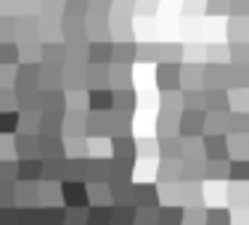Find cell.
Instances as JSON below:
<instances>
[{
    "label": "cell",
    "instance_id": "cell-1",
    "mask_svg": "<svg viewBox=\"0 0 249 225\" xmlns=\"http://www.w3.org/2000/svg\"><path fill=\"white\" fill-rule=\"evenodd\" d=\"M157 85L162 93H175L180 87V64L162 61L157 67Z\"/></svg>",
    "mask_w": 249,
    "mask_h": 225
},
{
    "label": "cell",
    "instance_id": "cell-2",
    "mask_svg": "<svg viewBox=\"0 0 249 225\" xmlns=\"http://www.w3.org/2000/svg\"><path fill=\"white\" fill-rule=\"evenodd\" d=\"M88 109L96 111V114H109L114 111V90L111 87H98V90H88Z\"/></svg>",
    "mask_w": 249,
    "mask_h": 225
},
{
    "label": "cell",
    "instance_id": "cell-3",
    "mask_svg": "<svg viewBox=\"0 0 249 225\" xmlns=\"http://www.w3.org/2000/svg\"><path fill=\"white\" fill-rule=\"evenodd\" d=\"M88 64L96 67H111L114 64V43L111 40H98L88 45Z\"/></svg>",
    "mask_w": 249,
    "mask_h": 225
},
{
    "label": "cell",
    "instance_id": "cell-4",
    "mask_svg": "<svg viewBox=\"0 0 249 225\" xmlns=\"http://www.w3.org/2000/svg\"><path fill=\"white\" fill-rule=\"evenodd\" d=\"M207 122V114L204 111H194V109H186L180 114V122H178V127H180V135H199L201 127H204Z\"/></svg>",
    "mask_w": 249,
    "mask_h": 225
},
{
    "label": "cell",
    "instance_id": "cell-5",
    "mask_svg": "<svg viewBox=\"0 0 249 225\" xmlns=\"http://www.w3.org/2000/svg\"><path fill=\"white\" fill-rule=\"evenodd\" d=\"M135 90L133 87H124V90H114V111L122 117H133L135 111Z\"/></svg>",
    "mask_w": 249,
    "mask_h": 225
},
{
    "label": "cell",
    "instance_id": "cell-6",
    "mask_svg": "<svg viewBox=\"0 0 249 225\" xmlns=\"http://www.w3.org/2000/svg\"><path fill=\"white\" fill-rule=\"evenodd\" d=\"M135 56H138V45H135L133 40L114 43V64H124V67H130V64L135 61Z\"/></svg>",
    "mask_w": 249,
    "mask_h": 225
},
{
    "label": "cell",
    "instance_id": "cell-7",
    "mask_svg": "<svg viewBox=\"0 0 249 225\" xmlns=\"http://www.w3.org/2000/svg\"><path fill=\"white\" fill-rule=\"evenodd\" d=\"M228 37L231 43H249V19L228 16Z\"/></svg>",
    "mask_w": 249,
    "mask_h": 225
},
{
    "label": "cell",
    "instance_id": "cell-8",
    "mask_svg": "<svg viewBox=\"0 0 249 225\" xmlns=\"http://www.w3.org/2000/svg\"><path fill=\"white\" fill-rule=\"evenodd\" d=\"M114 156H117V162L120 164H133V159H135V143H133V138H114Z\"/></svg>",
    "mask_w": 249,
    "mask_h": 225
},
{
    "label": "cell",
    "instance_id": "cell-9",
    "mask_svg": "<svg viewBox=\"0 0 249 225\" xmlns=\"http://www.w3.org/2000/svg\"><path fill=\"white\" fill-rule=\"evenodd\" d=\"M204 151L210 159H223L225 151H228V140L225 135H207L204 138Z\"/></svg>",
    "mask_w": 249,
    "mask_h": 225
},
{
    "label": "cell",
    "instance_id": "cell-10",
    "mask_svg": "<svg viewBox=\"0 0 249 225\" xmlns=\"http://www.w3.org/2000/svg\"><path fill=\"white\" fill-rule=\"evenodd\" d=\"M19 45L16 40L11 43H0V67H19Z\"/></svg>",
    "mask_w": 249,
    "mask_h": 225
},
{
    "label": "cell",
    "instance_id": "cell-11",
    "mask_svg": "<svg viewBox=\"0 0 249 225\" xmlns=\"http://www.w3.org/2000/svg\"><path fill=\"white\" fill-rule=\"evenodd\" d=\"M88 11H90V0H64V16H72V19H88Z\"/></svg>",
    "mask_w": 249,
    "mask_h": 225
},
{
    "label": "cell",
    "instance_id": "cell-12",
    "mask_svg": "<svg viewBox=\"0 0 249 225\" xmlns=\"http://www.w3.org/2000/svg\"><path fill=\"white\" fill-rule=\"evenodd\" d=\"M19 130V111H0V135H11Z\"/></svg>",
    "mask_w": 249,
    "mask_h": 225
},
{
    "label": "cell",
    "instance_id": "cell-13",
    "mask_svg": "<svg viewBox=\"0 0 249 225\" xmlns=\"http://www.w3.org/2000/svg\"><path fill=\"white\" fill-rule=\"evenodd\" d=\"M16 37V16L0 14V43H11Z\"/></svg>",
    "mask_w": 249,
    "mask_h": 225
},
{
    "label": "cell",
    "instance_id": "cell-14",
    "mask_svg": "<svg viewBox=\"0 0 249 225\" xmlns=\"http://www.w3.org/2000/svg\"><path fill=\"white\" fill-rule=\"evenodd\" d=\"M111 11H114V0H90V11H88V16H96V19H109Z\"/></svg>",
    "mask_w": 249,
    "mask_h": 225
},
{
    "label": "cell",
    "instance_id": "cell-15",
    "mask_svg": "<svg viewBox=\"0 0 249 225\" xmlns=\"http://www.w3.org/2000/svg\"><path fill=\"white\" fill-rule=\"evenodd\" d=\"M228 16L249 19V0H228Z\"/></svg>",
    "mask_w": 249,
    "mask_h": 225
},
{
    "label": "cell",
    "instance_id": "cell-16",
    "mask_svg": "<svg viewBox=\"0 0 249 225\" xmlns=\"http://www.w3.org/2000/svg\"><path fill=\"white\" fill-rule=\"evenodd\" d=\"M204 14H210V16H228V0H204Z\"/></svg>",
    "mask_w": 249,
    "mask_h": 225
},
{
    "label": "cell",
    "instance_id": "cell-17",
    "mask_svg": "<svg viewBox=\"0 0 249 225\" xmlns=\"http://www.w3.org/2000/svg\"><path fill=\"white\" fill-rule=\"evenodd\" d=\"M16 109V90L14 87H0V111Z\"/></svg>",
    "mask_w": 249,
    "mask_h": 225
},
{
    "label": "cell",
    "instance_id": "cell-18",
    "mask_svg": "<svg viewBox=\"0 0 249 225\" xmlns=\"http://www.w3.org/2000/svg\"><path fill=\"white\" fill-rule=\"evenodd\" d=\"M133 14H135V0H114V11H111V16L130 19Z\"/></svg>",
    "mask_w": 249,
    "mask_h": 225
},
{
    "label": "cell",
    "instance_id": "cell-19",
    "mask_svg": "<svg viewBox=\"0 0 249 225\" xmlns=\"http://www.w3.org/2000/svg\"><path fill=\"white\" fill-rule=\"evenodd\" d=\"M157 53H162V45H138V56H135V61H154Z\"/></svg>",
    "mask_w": 249,
    "mask_h": 225
},
{
    "label": "cell",
    "instance_id": "cell-20",
    "mask_svg": "<svg viewBox=\"0 0 249 225\" xmlns=\"http://www.w3.org/2000/svg\"><path fill=\"white\" fill-rule=\"evenodd\" d=\"M159 8V0H135V14L141 16H154Z\"/></svg>",
    "mask_w": 249,
    "mask_h": 225
},
{
    "label": "cell",
    "instance_id": "cell-21",
    "mask_svg": "<svg viewBox=\"0 0 249 225\" xmlns=\"http://www.w3.org/2000/svg\"><path fill=\"white\" fill-rule=\"evenodd\" d=\"M231 175L233 177H249V162L247 159H239V162L231 164Z\"/></svg>",
    "mask_w": 249,
    "mask_h": 225
},
{
    "label": "cell",
    "instance_id": "cell-22",
    "mask_svg": "<svg viewBox=\"0 0 249 225\" xmlns=\"http://www.w3.org/2000/svg\"><path fill=\"white\" fill-rule=\"evenodd\" d=\"M199 8H204V0H186V5H183V11H199Z\"/></svg>",
    "mask_w": 249,
    "mask_h": 225
}]
</instances>
